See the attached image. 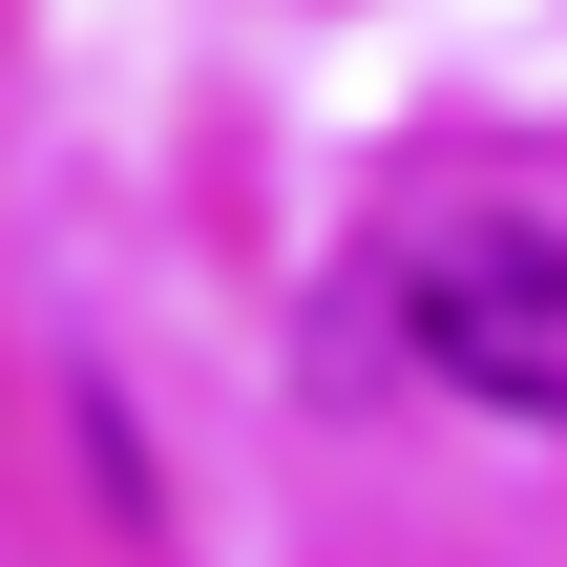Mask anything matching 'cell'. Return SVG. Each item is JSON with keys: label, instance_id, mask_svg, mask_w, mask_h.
<instances>
[{"label": "cell", "instance_id": "6da1fadb", "mask_svg": "<svg viewBox=\"0 0 567 567\" xmlns=\"http://www.w3.org/2000/svg\"><path fill=\"white\" fill-rule=\"evenodd\" d=\"M400 358L484 421H567V231L547 210H421L400 274H379Z\"/></svg>", "mask_w": 567, "mask_h": 567}]
</instances>
